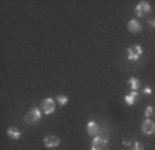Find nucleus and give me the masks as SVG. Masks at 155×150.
Listing matches in <instances>:
<instances>
[{"mask_svg":"<svg viewBox=\"0 0 155 150\" xmlns=\"http://www.w3.org/2000/svg\"><path fill=\"white\" fill-rule=\"evenodd\" d=\"M40 118H42V110L38 108V107H33L25 114L24 121H25L26 124H29V125H33V124H36V122H39Z\"/></svg>","mask_w":155,"mask_h":150,"instance_id":"1","label":"nucleus"},{"mask_svg":"<svg viewBox=\"0 0 155 150\" xmlns=\"http://www.w3.org/2000/svg\"><path fill=\"white\" fill-rule=\"evenodd\" d=\"M143 54V47L140 45H132L127 47V60L130 61H137Z\"/></svg>","mask_w":155,"mask_h":150,"instance_id":"2","label":"nucleus"},{"mask_svg":"<svg viewBox=\"0 0 155 150\" xmlns=\"http://www.w3.org/2000/svg\"><path fill=\"white\" fill-rule=\"evenodd\" d=\"M108 149V138L107 136H94L91 142V150H107Z\"/></svg>","mask_w":155,"mask_h":150,"instance_id":"3","label":"nucleus"},{"mask_svg":"<svg viewBox=\"0 0 155 150\" xmlns=\"http://www.w3.org/2000/svg\"><path fill=\"white\" fill-rule=\"evenodd\" d=\"M42 111L45 113L46 115H48V114H53L54 113V110H55V101H54V99H51V97H47V99H45V100L42 101Z\"/></svg>","mask_w":155,"mask_h":150,"instance_id":"4","label":"nucleus"},{"mask_svg":"<svg viewBox=\"0 0 155 150\" xmlns=\"http://www.w3.org/2000/svg\"><path fill=\"white\" fill-rule=\"evenodd\" d=\"M151 11V4L148 2H140L137 6L134 7V13L137 17H144L145 14H148Z\"/></svg>","mask_w":155,"mask_h":150,"instance_id":"5","label":"nucleus"},{"mask_svg":"<svg viewBox=\"0 0 155 150\" xmlns=\"http://www.w3.org/2000/svg\"><path fill=\"white\" fill-rule=\"evenodd\" d=\"M141 132L144 135H152L155 134V122L150 118H145L144 122L141 124Z\"/></svg>","mask_w":155,"mask_h":150,"instance_id":"6","label":"nucleus"},{"mask_svg":"<svg viewBox=\"0 0 155 150\" xmlns=\"http://www.w3.org/2000/svg\"><path fill=\"white\" fill-rule=\"evenodd\" d=\"M86 131H87V134L90 135V136H98L100 135V131H101V128H100V125L97 124L96 121H89L87 122V125H86Z\"/></svg>","mask_w":155,"mask_h":150,"instance_id":"7","label":"nucleus"},{"mask_svg":"<svg viewBox=\"0 0 155 150\" xmlns=\"http://www.w3.org/2000/svg\"><path fill=\"white\" fill-rule=\"evenodd\" d=\"M43 143H45L46 147H48V149H53V147H57L60 146V143H61V140H60V138L58 136H54V135H50V136H46L45 140H43Z\"/></svg>","mask_w":155,"mask_h":150,"instance_id":"8","label":"nucleus"},{"mask_svg":"<svg viewBox=\"0 0 155 150\" xmlns=\"http://www.w3.org/2000/svg\"><path fill=\"white\" fill-rule=\"evenodd\" d=\"M127 29H129V32H132V33H139L143 28H141V24L133 18V20H130L129 22H127Z\"/></svg>","mask_w":155,"mask_h":150,"instance_id":"9","label":"nucleus"},{"mask_svg":"<svg viewBox=\"0 0 155 150\" xmlns=\"http://www.w3.org/2000/svg\"><path fill=\"white\" fill-rule=\"evenodd\" d=\"M7 136L13 140H18L21 138V131L15 127H10V128H7Z\"/></svg>","mask_w":155,"mask_h":150,"instance_id":"10","label":"nucleus"},{"mask_svg":"<svg viewBox=\"0 0 155 150\" xmlns=\"http://www.w3.org/2000/svg\"><path fill=\"white\" fill-rule=\"evenodd\" d=\"M137 96H139L137 90H132L129 95L125 96V101H126V103H127L129 106H133V104H134V101L137 100Z\"/></svg>","mask_w":155,"mask_h":150,"instance_id":"11","label":"nucleus"},{"mask_svg":"<svg viewBox=\"0 0 155 150\" xmlns=\"http://www.w3.org/2000/svg\"><path fill=\"white\" fill-rule=\"evenodd\" d=\"M129 86L132 88V90H137L140 88V81L137 78H134V77H132L129 79Z\"/></svg>","mask_w":155,"mask_h":150,"instance_id":"12","label":"nucleus"},{"mask_svg":"<svg viewBox=\"0 0 155 150\" xmlns=\"http://www.w3.org/2000/svg\"><path fill=\"white\" fill-rule=\"evenodd\" d=\"M68 100H69V99H68L67 96H64V95H58L57 96V101H58V104L60 106H65L68 103Z\"/></svg>","mask_w":155,"mask_h":150,"instance_id":"13","label":"nucleus"},{"mask_svg":"<svg viewBox=\"0 0 155 150\" xmlns=\"http://www.w3.org/2000/svg\"><path fill=\"white\" fill-rule=\"evenodd\" d=\"M152 113H154V108H152L151 106H147V108H145V111H144V115L148 118V117L152 115Z\"/></svg>","mask_w":155,"mask_h":150,"instance_id":"14","label":"nucleus"},{"mask_svg":"<svg viewBox=\"0 0 155 150\" xmlns=\"http://www.w3.org/2000/svg\"><path fill=\"white\" fill-rule=\"evenodd\" d=\"M133 150H144V145L141 142H134L133 145Z\"/></svg>","mask_w":155,"mask_h":150,"instance_id":"15","label":"nucleus"},{"mask_svg":"<svg viewBox=\"0 0 155 150\" xmlns=\"http://www.w3.org/2000/svg\"><path fill=\"white\" fill-rule=\"evenodd\" d=\"M144 95H152V89L148 88V86H145L144 88Z\"/></svg>","mask_w":155,"mask_h":150,"instance_id":"16","label":"nucleus"},{"mask_svg":"<svg viewBox=\"0 0 155 150\" xmlns=\"http://www.w3.org/2000/svg\"><path fill=\"white\" fill-rule=\"evenodd\" d=\"M148 24H150V25H152V26L155 28V20H154V18H150V20H148Z\"/></svg>","mask_w":155,"mask_h":150,"instance_id":"17","label":"nucleus"}]
</instances>
